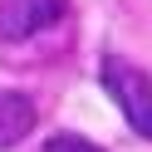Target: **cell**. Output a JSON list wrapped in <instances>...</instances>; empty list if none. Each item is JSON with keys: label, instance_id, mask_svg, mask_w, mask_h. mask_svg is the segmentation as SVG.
Masks as SVG:
<instances>
[{"label": "cell", "instance_id": "cell-2", "mask_svg": "<svg viewBox=\"0 0 152 152\" xmlns=\"http://www.w3.org/2000/svg\"><path fill=\"white\" fill-rule=\"evenodd\" d=\"M69 10V0H0V39L5 44H25L34 34L54 30Z\"/></svg>", "mask_w": 152, "mask_h": 152}, {"label": "cell", "instance_id": "cell-1", "mask_svg": "<svg viewBox=\"0 0 152 152\" xmlns=\"http://www.w3.org/2000/svg\"><path fill=\"white\" fill-rule=\"evenodd\" d=\"M98 83L118 103V113L128 118V128L152 142V74L142 64L123 59V54H103L98 59Z\"/></svg>", "mask_w": 152, "mask_h": 152}, {"label": "cell", "instance_id": "cell-4", "mask_svg": "<svg viewBox=\"0 0 152 152\" xmlns=\"http://www.w3.org/2000/svg\"><path fill=\"white\" fill-rule=\"evenodd\" d=\"M44 152H103V147L88 142L83 132H49L44 137Z\"/></svg>", "mask_w": 152, "mask_h": 152}, {"label": "cell", "instance_id": "cell-3", "mask_svg": "<svg viewBox=\"0 0 152 152\" xmlns=\"http://www.w3.org/2000/svg\"><path fill=\"white\" fill-rule=\"evenodd\" d=\"M34 123H39V113H34V98H30V93L0 88V152L15 147V142H25L34 132Z\"/></svg>", "mask_w": 152, "mask_h": 152}]
</instances>
